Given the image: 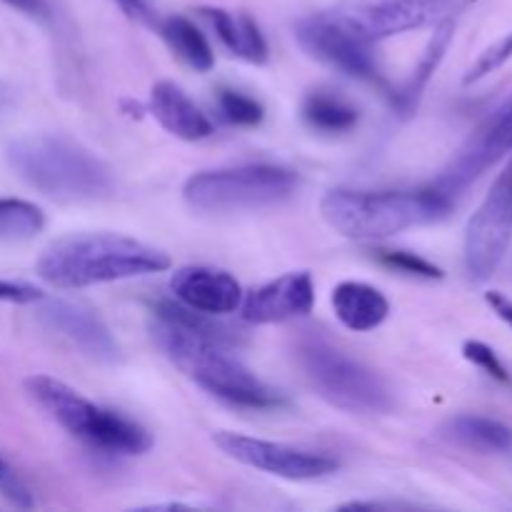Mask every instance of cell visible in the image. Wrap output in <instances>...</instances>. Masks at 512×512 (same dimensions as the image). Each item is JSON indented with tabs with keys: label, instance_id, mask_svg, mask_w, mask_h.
<instances>
[{
	"label": "cell",
	"instance_id": "6da1fadb",
	"mask_svg": "<svg viewBox=\"0 0 512 512\" xmlns=\"http://www.w3.org/2000/svg\"><path fill=\"white\" fill-rule=\"evenodd\" d=\"M155 345L163 350L165 358L183 375H188L205 393L215 395L228 405L250 410H265L280 405V395L270 390L255 373H250L238 358L228 350V343L190 325L180 323L163 308H155L150 323Z\"/></svg>",
	"mask_w": 512,
	"mask_h": 512
},
{
	"label": "cell",
	"instance_id": "7a4b0ae2",
	"mask_svg": "<svg viewBox=\"0 0 512 512\" xmlns=\"http://www.w3.org/2000/svg\"><path fill=\"white\" fill-rule=\"evenodd\" d=\"M170 268V255L143 240L115 233H78L55 240L40 253L35 273L58 290L120 283Z\"/></svg>",
	"mask_w": 512,
	"mask_h": 512
},
{
	"label": "cell",
	"instance_id": "3957f363",
	"mask_svg": "<svg viewBox=\"0 0 512 512\" xmlns=\"http://www.w3.org/2000/svg\"><path fill=\"white\" fill-rule=\"evenodd\" d=\"M453 198L430 190H350L333 188L320 200L325 223L350 240H385L405 230L445 220Z\"/></svg>",
	"mask_w": 512,
	"mask_h": 512
},
{
	"label": "cell",
	"instance_id": "277c9868",
	"mask_svg": "<svg viewBox=\"0 0 512 512\" xmlns=\"http://www.w3.org/2000/svg\"><path fill=\"white\" fill-rule=\"evenodd\" d=\"M10 168L20 180L63 203L108 198L113 193V170L95 153L60 135H28L8 148Z\"/></svg>",
	"mask_w": 512,
	"mask_h": 512
},
{
	"label": "cell",
	"instance_id": "5b68a950",
	"mask_svg": "<svg viewBox=\"0 0 512 512\" xmlns=\"http://www.w3.org/2000/svg\"><path fill=\"white\" fill-rule=\"evenodd\" d=\"M25 390L60 428L93 450L108 455H143L153 445L148 430L115 410L100 408L63 380L33 375L25 380Z\"/></svg>",
	"mask_w": 512,
	"mask_h": 512
},
{
	"label": "cell",
	"instance_id": "8992f818",
	"mask_svg": "<svg viewBox=\"0 0 512 512\" xmlns=\"http://www.w3.org/2000/svg\"><path fill=\"white\" fill-rule=\"evenodd\" d=\"M295 358L313 393L333 408L355 415H383L393 410V390L388 383L323 335H303L295 345Z\"/></svg>",
	"mask_w": 512,
	"mask_h": 512
},
{
	"label": "cell",
	"instance_id": "52a82bcc",
	"mask_svg": "<svg viewBox=\"0 0 512 512\" xmlns=\"http://www.w3.org/2000/svg\"><path fill=\"white\" fill-rule=\"evenodd\" d=\"M295 188V170L273 163H245L190 175L183 185V198L198 213L228 215L283 203Z\"/></svg>",
	"mask_w": 512,
	"mask_h": 512
},
{
	"label": "cell",
	"instance_id": "ba28073f",
	"mask_svg": "<svg viewBox=\"0 0 512 512\" xmlns=\"http://www.w3.org/2000/svg\"><path fill=\"white\" fill-rule=\"evenodd\" d=\"M470 3L473 0H338L323 13L360 43L378 45L410 30L438 28L463 15Z\"/></svg>",
	"mask_w": 512,
	"mask_h": 512
},
{
	"label": "cell",
	"instance_id": "9c48e42d",
	"mask_svg": "<svg viewBox=\"0 0 512 512\" xmlns=\"http://www.w3.org/2000/svg\"><path fill=\"white\" fill-rule=\"evenodd\" d=\"M512 243V150L480 208L465 228V268L473 280H488Z\"/></svg>",
	"mask_w": 512,
	"mask_h": 512
},
{
	"label": "cell",
	"instance_id": "30bf717a",
	"mask_svg": "<svg viewBox=\"0 0 512 512\" xmlns=\"http://www.w3.org/2000/svg\"><path fill=\"white\" fill-rule=\"evenodd\" d=\"M213 440L220 453H225L235 463L248 465V468L260 470V473L275 475V478L295 480V483L325 478V475L338 470V460L318 453V450L295 448V445L275 443V440L250 438V435L230 433V430H223Z\"/></svg>",
	"mask_w": 512,
	"mask_h": 512
},
{
	"label": "cell",
	"instance_id": "8fae6325",
	"mask_svg": "<svg viewBox=\"0 0 512 512\" xmlns=\"http://www.w3.org/2000/svg\"><path fill=\"white\" fill-rule=\"evenodd\" d=\"M512 150V95L498 105L460 148L453 163L443 170L433 188L455 200V195L483 178L493 165H498Z\"/></svg>",
	"mask_w": 512,
	"mask_h": 512
},
{
	"label": "cell",
	"instance_id": "7c38bea8",
	"mask_svg": "<svg viewBox=\"0 0 512 512\" xmlns=\"http://www.w3.org/2000/svg\"><path fill=\"white\" fill-rule=\"evenodd\" d=\"M300 45L308 50L320 63L330 65L338 73L350 75L358 80H380L378 60H375L373 45L360 43L343 28L325 18V13L308 15L295 25Z\"/></svg>",
	"mask_w": 512,
	"mask_h": 512
},
{
	"label": "cell",
	"instance_id": "4fadbf2b",
	"mask_svg": "<svg viewBox=\"0 0 512 512\" xmlns=\"http://www.w3.org/2000/svg\"><path fill=\"white\" fill-rule=\"evenodd\" d=\"M315 305V283L313 275L298 270L285 273L260 288L243 295L240 313L243 320L253 325H275L285 320L303 318Z\"/></svg>",
	"mask_w": 512,
	"mask_h": 512
},
{
	"label": "cell",
	"instance_id": "5bb4252c",
	"mask_svg": "<svg viewBox=\"0 0 512 512\" xmlns=\"http://www.w3.org/2000/svg\"><path fill=\"white\" fill-rule=\"evenodd\" d=\"M40 320L88 358L98 360V363L118 360V343L110 335L103 318L88 305L70 303V300H48L40 308Z\"/></svg>",
	"mask_w": 512,
	"mask_h": 512
},
{
	"label": "cell",
	"instance_id": "9a60e30c",
	"mask_svg": "<svg viewBox=\"0 0 512 512\" xmlns=\"http://www.w3.org/2000/svg\"><path fill=\"white\" fill-rule=\"evenodd\" d=\"M170 290L180 305L198 310V313L215 315V318L235 313L245 295L238 280L228 270L208 268V265L178 268L170 278Z\"/></svg>",
	"mask_w": 512,
	"mask_h": 512
},
{
	"label": "cell",
	"instance_id": "2e32d148",
	"mask_svg": "<svg viewBox=\"0 0 512 512\" xmlns=\"http://www.w3.org/2000/svg\"><path fill=\"white\" fill-rule=\"evenodd\" d=\"M150 113L160 128L188 143H198L213 135V123L195 105V100L180 85L160 80L150 88Z\"/></svg>",
	"mask_w": 512,
	"mask_h": 512
},
{
	"label": "cell",
	"instance_id": "e0dca14e",
	"mask_svg": "<svg viewBox=\"0 0 512 512\" xmlns=\"http://www.w3.org/2000/svg\"><path fill=\"white\" fill-rule=\"evenodd\" d=\"M335 318L353 333H370L380 328L390 313V303L375 285L360 283V280H343L333 288L330 295Z\"/></svg>",
	"mask_w": 512,
	"mask_h": 512
},
{
	"label": "cell",
	"instance_id": "ac0fdd59",
	"mask_svg": "<svg viewBox=\"0 0 512 512\" xmlns=\"http://www.w3.org/2000/svg\"><path fill=\"white\" fill-rule=\"evenodd\" d=\"M200 15L208 20L223 48L235 58L255 65L268 60V43L250 15L230 13L225 8H200Z\"/></svg>",
	"mask_w": 512,
	"mask_h": 512
},
{
	"label": "cell",
	"instance_id": "d6986e66",
	"mask_svg": "<svg viewBox=\"0 0 512 512\" xmlns=\"http://www.w3.org/2000/svg\"><path fill=\"white\" fill-rule=\"evenodd\" d=\"M445 438L475 453H510L512 430L505 423L485 415H455L445 425Z\"/></svg>",
	"mask_w": 512,
	"mask_h": 512
},
{
	"label": "cell",
	"instance_id": "ffe728a7",
	"mask_svg": "<svg viewBox=\"0 0 512 512\" xmlns=\"http://www.w3.org/2000/svg\"><path fill=\"white\" fill-rule=\"evenodd\" d=\"M160 35L170 45V50L198 73H208L215 65V53L208 38L185 15H170V18L160 20Z\"/></svg>",
	"mask_w": 512,
	"mask_h": 512
},
{
	"label": "cell",
	"instance_id": "44dd1931",
	"mask_svg": "<svg viewBox=\"0 0 512 512\" xmlns=\"http://www.w3.org/2000/svg\"><path fill=\"white\" fill-rule=\"evenodd\" d=\"M358 110L330 93H310L303 103V120L320 133H348L358 125Z\"/></svg>",
	"mask_w": 512,
	"mask_h": 512
},
{
	"label": "cell",
	"instance_id": "7402d4cb",
	"mask_svg": "<svg viewBox=\"0 0 512 512\" xmlns=\"http://www.w3.org/2000/svg\"><path fill=\"white\" fill-rule=\"evenodd\" d=\"M453 30H455V20L440 23L438 28H435L433 40H430V45L425 48V53H423V58H420L418 68H415L413 78H410L408 85H405V88L398 93V103L405 113H408V110L418 103L420 93H423V88L428 85L430 75L435 73V68L440 65V60L445 58V50H448V45L453 43Z\"/></svg>",
	"mask_w": 512,
	"mask_h": 512
},
{
	"label": "cell",
	"instance_id": "603a6c76",
	"mask_svg": "<svg viewBox=\"0 0 512 512\" xmlns=\"http://www.w3.org/2000/svg\"><path fill=\"white\" fill-rule=\"evenodd\" d=\"M45 215L28 200L0 198V240H25L40 233Z\"/></svg>",
	"mask_w": 512,
	"mask_h": 512
},
{
	"label": "cell",
	"instance_id": "cb8c5ba5",
	"mask_svg": "<svg viewBox=\"0 0 512 512\" xmlns=\"http://www.w3.org/2000/svg\"><path fill=\"white\" fill-rule=\"evenodd\" d=\"M218 108L228 123L243 125V128L258 125L265 115L263 105L258 100L245 93H238V90H220Z\"/></svg>",
	"mask_w": 512,
	"mask_h": 512
},
{
	"label": "cell",
	"instance_id": "d4e9b609",
	"mask_svg": "<svg viewBox=\"0 0 512 512\" xmlns=\"http://www.w3.org/2000/svg\"><path fill=\"white\" fill-rule=\"evenodd\" d=\"M380 260H383V265H388V268L400 270V273L405 275H413V278H443V270H440L438 265H433L430 260L420 258V255L415 253H408V250H385V253L380 255Z\"/></svg>",
	"mask_w": 512,
	"mask_h": 512
},
{
	"label": "cell",
	"instance_id": "484cf974",
	"mask_svg": "<svg viewBox=\"0 0 512 512\" xmlns=\"http://www.w3.org/2000/svg\"><path fill=\"white\" fill-rule=\"evenodd\" d=\"M510 58H512V30L508 35H505V38H500L498 43L490 45V48L485 50V53L480 55L478 60H475L473 68H470L468 75H465V83H468V85L478 83V80H483L485 75L495 73L500 65L508 63Z\"/></svg>",
	"mask_w": 512,
	"mask_h": 512
},
{
	"label": "cell",
	"instance_id": "4316f807",
	"mask_svg": "<svg viewBox=\"0 0 512 512\" xmlns=\"http://www.w3.org/2000/svg\"><path fill=\"white\" fill-rule=\"evenodd\" d=\"M463 355L475 365V368H480L483 373H488L493 380L510 385L508 368H505L503 360L498 358V353H495L490 345L480 343V340H468V343L463 345Z\"/></svg>",
	"mask_w": 512,
	"mask_h": 512
},
{
	"label": "cell",
	"instance_id": "83f0119b",
	"mask_svg": "<svg viewBox=\"0 0 512 512\" xmlns=\"http://www.w3.org/2000/svg\"><path fill=\"white\" fill-rule=\"evenodd\" d=\"M0 495L15 508H33V493L3 455H0Z\"/></svg>",
	"mask_w": 512,
	"mask_h": 512
},
{
	"label": "cell",
	"instance_id": "f1b7e54d",
	"mask_svg": "<svg viewBox=\"0 0 512 512\" xmlns=\"http://www.w3.org/2000/svg\"><path fill=\"white\" fill-rule=\"evenodd\" d=\"M45 295L38 288L28 283H15V280H0V303H15V305H30L40 303Z\"/></svg>",
	"mask_w": 512,
	"mask_h": 512
},
{
	"label": "cell",
	"instance_id": "f546056e",
	"mask_svg": "<svg viewBox=\"0 0 512 512\" xmlns=\"http://www.w3.org/2000/svg\"><path fill=\"white\" fill-rule=\"evenodd\" d=\"M115 3L120 5V10H123L128 18L138 20V23H153L155 20L150 0H115Z\"/></svg>",
	"mask_w": 512,
	"mask_h": 512
},
{
	"label": "cell",
	"instance_id": "4dcf8cb0",
	"mask_svg": "<svg viewBox=\"0 0 512 512\" xmlns=\"http://www.w3.org/2000/svg\"><path fill=\"white\" fill-rule=\"evenodd\" d=\"M18 13L28 15V18H48V3L45 0H3Z\"/></svg>",
	"mask_w": 512,
	"mask_h": 512
},
{
	"label": "cell",
	"instance_id": "1f68e13d",
	"mask_svg": "<svg viewBox=\"0 0 512 512\" xmlns=\"http://www.w3.org/2000/svg\"><path fill=\"white\" fill-rule=\"evenodd\" d=\"M488 305L493 308V313L498 315L505 325H510L512 328V300L510 298H505L503 293H495V290H490Z\"/></svg>",
	"mask_w": 512,
	"mask_h": 512
},
{
	"label": "cell",
	"instance_id": "d6a6232c",
	"mask_svg": "<svg viewBox=\"0 0 512 512\" xmlns=\"http://www.w3.org/2000/svg\"><path fill=\"white\" fill-rule=\"evenodd\" d=\"M3 103H5V95H3V90H0V108H3Z\"/></svg>",
	"mask_w": 512,
	"mask_h": 512
}]
</instances>
